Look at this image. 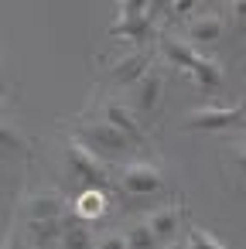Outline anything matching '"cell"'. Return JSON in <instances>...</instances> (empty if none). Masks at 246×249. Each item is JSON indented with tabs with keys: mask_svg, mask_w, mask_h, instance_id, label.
<instances>
[{
	"mask_svg": "<svg viewBox=\"0 0 246 249\" xmlns=\"http://www.w3.org/2000/svg\"><path fill=\"white\" fill-rule=\"evenodd\" d=\"M157 48H161L164 62H171L174 69H181V72H188V75L195 79V89H198L202 96H212V92L222 89V82H226L222 65H219L215 58L202 55L188 38H181V35H161V38H157Z\"/></svg>",
	"mask_w": 246,
	"mask_h": 249,
	"instance_id": "cell-1",
	"label": "cell"
},
{
	"mask_svg": "<svg viewBox=\"0 0 246 249\" xmlns=\"http://www.w3.org/2000/svg\"><path fill=\"white\" fill-rule=\"evenodd\" d=\"M76 140L79 143H86L96 157H103V160H120V157H127L130 150H133V143L116 130V126H110L103 116L99 120H82L79 126H76Z\"/></svg>",
	"mask_w": 246,
	"mask_h": 249,
	"instance_id": "cell-2",
	"label": "cell"
},
{
	"mask_svg": "<svg viewBox=\"0 0 246 249\" xmlns=\"http://www.w3.org/2000/svg\"><path fill=\"white\" fill-rule=\"evenodd\" d=\"M62 160H65L69 178H72L76 184H82V191H89V188H103V184L110 181V167H106V160L96 157V154H93L86 143H79L76 137L65 143Z\"/></svg>",
	"mask_w": 246,
	"mask_h": 249,
	"instance_id": "cell-3",
	"label": "cell"
},
{
	"mask_svg": "<svg viewBox=\"0 0 246 249\" xmlns=\"http://www.w3.org/2000/svg\"><path fill=\"white\" fill-rule=\"evenodd\" d=\"M154 18H151V0H120L116 4V21H113V35L123 41L140 45L151 31H154Z\"/></svg>",
	"mask_w": 246,
	"mask_h": 249,
	"instance_id": "cell-4",
	"label": "cell"
},
{
	"mask_svg": "<svg viewBox=\"0 0 246 249\" xmlns=\"http://www.w3.org/2000/svg\"><path fill=\"white\" fill-rule=\"evenodd\" d=\"M140 120H151L157 109H161V103H164V75H161V69L157 65H151L133 86H127V99H123Z\"/></svg>",
	"mask_w": 246,
	"mask_h": 249,
	"instance_id": "cell-5",
	"label": "cell"
},
{
	"mask_svg": "<svg viewBox=\"0 0 246 249\" xmlns=\"http://www.w3.org/2000/svg\"><path fill=\"white\" fill-rule=\"evenodd\" d=\"M243 116H246V109H243L239 103H232V106L212 103V106L191 109V113L185 116V126H188V130H198V133H219V130H229V126H236Z\"/></svg>",
	"mask_w": 246,
	"mask_h": 249,
	"instance_id": "cell-6",
	"label": "cell"
},
{
	"mask_svg": "<svg viewBox=\"0 0 246 249\" xmlns=\"http://www.w3.org/2000/svg\"><path fill=\"white\" fill-rule=\"evenodd\" d=\"M72 212V205L65 201V195L52 191V188H41V191H31L24 201H21V222H48V218H65Z\"/></svg>",
	"mask_w": 246,
	"mask_h": 249,
	"instance_id": "cell-7",
	"label": "cell"
},
{
	"mask_svg": "<svg viewBox=\"0 0 246 249\" xmlns=\"http://www.w3.org/2000/svg\"><path fill=\"white\" fill-rule=\"evenodd\" d=\"M120 188L127 195H157L164 188V174L151 160H130L120 171Z\"/></svg>",
	"mask_w": 246,
	"mask_h": 249,
	"instance_id": "cell-8",
	"label": "cell"
},
{
	"mask_svg": "<svg viewBox=\"0 0 246 249\" xmlns=\"http://www.w3.org/2000/svg\"><path fill=\"white\" fill-rule=\"evenodd\" d=\"M99 113H103V120L110 123V126H116L133 147H140L144 140H147V133H144V123H140V116L123 103V99H106L103 106H99Z\"/></svg>",
	"mask_w": 246,
	"mask_h": 249,
	"instance_id": "cell-9",
	"label": "cell"
},
{
	"mask_svg": "<svg viewBox=\"0 0 246 249\" xmlns=\"http://www.w3.org/2000/svg\"><path fill=\"white\" fill-rule=\"evenodd\" d=\"M222 31H226V18H219V14H195L191 21H185V38L195 45V48H208V45H215L219 38H222Z\"/></svg>",
	"mask_w": 246,
	"mask_h": 249,
	"instance_id": "cell-10",
	"label": "cell"
},
{
	"mask_svg": "<svg viewBox=\"0 0 246 249\" xmlns=\"http://www.w3.org/2000/svg\"><path fill=\"white\" fill-rule=\"evenodd\" d=\"M151 65H154L151 55H147L144 48H133V52L120 55V58L110 65V82H113V86H133Z\"/></svg>",
	"mask_w": 246,
	"mask_h": 249,
	"instance_id": "cell-11",
	"label": "cell"
},
{
	"mask_svg": "<svg viewBox=\"0 0 246 249\" xmlns=\"http://www.w3.org/2000/svg\"><path fill=\"white\" fill-rule=\"evenodd\" d=\"M181 218H185V208H181V205H164V208H154V212L147 215V222H151L157 242H164V246L174 242V235H178V229H181Z\"/></svg>",
	"mask_w": 246,
	"mask_h": 249,
	"instance_id": "cell-12",
	"label": "cell"
},
{
	"mask_svg": "<svg viewBox=\"0 0 246 249\" xmlns=\"http://www.w3.org/2000/svg\"><path fill=\"white\" fill-rule=\"evenodd\" d=\"M58 249H96V235L89 229V222H82L76 215V208L69 212V222H65V232L58 239Z\"/></svg>",
	"mask_w": 246,
	"mask_h": 249,
	"instance_id": "cell-13",
	"label": "cell"
},
{
	"mask_svg": "<svg viewBox=\"0 0 246 249\" xmlns=\"http://www.w3.org/2000/svg\"><path fill=\"white\" fill-rule=\"evenodd\" d=\"M72 208H76V215H79L82 222H93V218H99V215L106 212V195H103L99 188H89V191H82V198H79Z\"/></svg>",
	"mask_w": 246,
	"mask_h": 249,
	"instance_id": "cell-14",
	"label": "cell"
},
{
	"mask_svg": "<svg viewBox=\"0 0 246 249\" xmlns=\"http://www.w3.org/2000/svg\"><path fill=\"white\" fill-rule=\"evenodd\" d=\"M123 235H127V249H157V246H161L147 218H137Z\"/></svg>",
	"mask_w": 246,
	"mask_h": 249,
	"instance_id": "cell-15",
	"label": "cell"
},
{
	"mask_svg": "<svg viewBox=\"0 0 246 249\" xmlns=\"http://www.w3.org/2000/svg\"><path fill=\"white\" fill-rule=\"evenodd\" d=\"M18 150H24V133L14 123L0 120V154H18Z\"/></svg>",
	"mask_w": 246,
	"mask_h": 249,
	"instance_id": "cell-16",
	"label": "cell"
},
{
	"mask_svg": "<svg viewBox=\"0 0 246 249\" xmlns=\"http://www.w3.org/2000/svg\"><path fill=\"white\" fill-rule=\"evenodd\" d=\"M185 249H229L219 235H212L208 229H191L185 235Z\"/></svg>",
	"mask_w": 246,
	"mask_h": 249,
	"instance_id": "cell-17",
	"label": "cell"
},
{
	"mask_svg": "<svg viewBox=\"0 0 246 249\" xmlns=\"http://www.w3.org/2000/svg\"><path fill=\"white\" fill-rule=\"evenodd\" d=\"M229 174L236 178V188L246 198V147H232L229 150Z\"/></svg>",
	"mask_w": 246,
	"mask_h": 249,
	"instance_id": "cell-18",
	"label": "cell"
},
{
	"mask_svg": "<svg viewBox=\"0 0 246 249\" xmlns=\"http://www.w3.org/2000/svg\"><path fill=\"white\" fill-rule=\"evenodd\" d=\"M195 14H202V0H174L168 11V18H174V21H191Z\"/></svg>",
	"mask_w": 246,
	"mask_h": 249,
	"instance_id": "cell-19",
	"label": "cell"
},
{
	"mask_svg": "<svg viewBox=\"0 0 246 249\" xmlns=\"http://www.w3.org/2000/svg\"><path fill=\"white\" fill-rule=\"evenodd\" d=\"M226 21L232 28H246V0H226Z\"/></svg>",
	"mask_w": 246,
	"mask_h": 249,
	"instance_id": "cell-20",
	"label": "cell"
},
{
	"mask_svg": "<svg viewBox=\"0 0 246 249\" xmlns=\"http://www.w3.org/2000/svg\"><path fill=\"white\" fill-rule=\"evenodd\" d=\"M96 249H127V235L123 232H106L96 239Z\"/></svg>",
	"mask_w": 246,
	"mask_h": 249,
	"instance_id": "cell-21",
	"label": "cell"
},
{
	"mask_svg": "<svg viewBox=\"0 0 246 249\" xmlns=\"http://www.w3.org/2000/svg\"><path fill=\"white\" fill-rule=\"evenodd\" d=\"M0 249H28V242H24V232L14 225L11 232H7V239L4 242H0Z\"/></svg>",
	"mask_w": 246,
	"mask_h": 249,
	"instance_id": "cell-22",
	"label": "cell"
},
{
	"mask_svg": "<svg viewBox=\"0 0 246 249\" xmlns=\"http://www.w3.org/2000/svg\"><path fill=\"white\" fill-rule=\"evenodd\" d=\"M171 4H174V0H151V18L157 21L161 14H168V11H171Z\"/></svg>",
	"mask_w": 246,
	"mask_h": 249,
	"instance_id": "cell-23",
	"label": "cell"
},
{
	"mask_svg": "<svg viewBox=\"0 0 246 249\" xmlns=\"http://www.w3.org/2000/svg\"><path fill=\"white\" fill-rule=\"evenodd\" d=\"M168 249H185V242H168Z\"/></svg>",
	"mask_w": 246,
	"mask_h": 249,
	"instance_id": "cell-24",
	"label": "cell"
},
{
	"mask_svg": "<svg viewBox=\"0 0 246 249\" xmlns=\"http://www.w3.org/2000/svg\"><path fill=\"white\" fill-rule=\"evenodd\" d=\"M0 103H4V89H0Z\"/></svg>",
	"mask_w": 246,
	"mask_h": 249,
	"instance_id": "cell-25",
	"label": "cell"
},
{
	"mask_svg": "<svg viewBox=\"0 0 246 249\" xmlns=\"http://www.w3.org/2000/svg\"><path fill=\"white\" fill-rule=\"evenodd\" d=\"M0 72H4V58H0Z\"/></svg>",
	"mask_w": 246,
	"mask_h": 249,
	"instance_id": "cell-26",
	"label": "cell"
},
{
	"mask_svg": "<svg viewBox=\"0 0 246 249\" xmlns=\"http://www.w3.org/2000/svg\"><path fill=\"white\" fill-rule=\"evenodd\" d=\"M48 249H58V246H48Z\"/></svg>",
	"mask_w": 246,
	"mask_h": 249,
	"instance_id": "cell-27",
	"label": "cell"
},
{
	"mask_svg": "<svg viewBox=\"0 0 246 249\" xmlns=\"http://www.w3.org/2000/svg\"><path fill=\"white\" fill-rule=\"evenodd\" d=\"M0 160H4V154H0Z\"/></svg>",
	"mask_w": 246,
	"mask_h": 249,
	"instance_id": "cell-28",
	"label": "cell"
}]
</instances>
